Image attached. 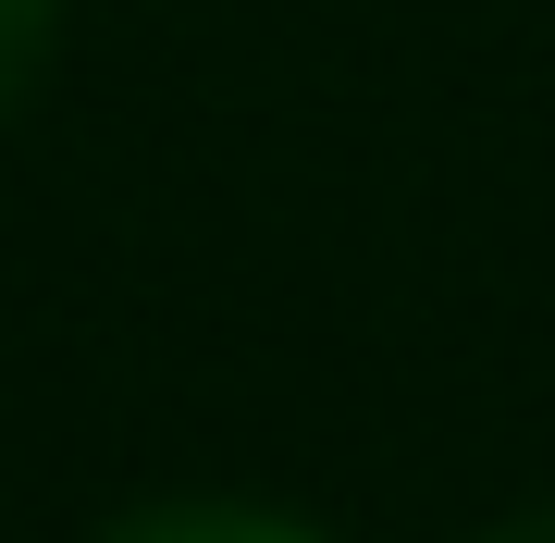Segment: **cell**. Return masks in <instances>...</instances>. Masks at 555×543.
I'll use <instances>...</instances> for the list:
<instances>
[{"instance_id":"2","label":"cell","mask_w":555,"mask_h":543,"mask_svg":"<svg viewBox=\"0 0 555 543\" xmlns=\"http://www.w3.org/2000/svg\"><path fill=\"white\" fill-rule=\"evenodd\" d=\"M62 25H75V0H0V124H13V112L50 87Z\"/></svg>"},{"instance_id":"3","label":"cell","mask_w":555,"mask_h":543,"mask_svg":"<svg viewBox=\"0 0 555 543\" xmlns=\"http://www.w3.org/2000/svg\"><path fill=\"white\" fill-rule=\"evenodd\" d=\"M469 543H555V494H518V506H494Z\"/></svg>"},{"instance_id":"1","label":"cell","mask_w":555,"mask_h":543,"mask_svg":"<svg viewBox=\"0 0 555 543\" xmlns=\"http://www.w3.org/2000/svg\"><path fill=\"white\" fill-rule=\"evenodd\" d=\"M87 543H346V531L309 519V506H284V494L185 482V494H137V506H112Z\"/></svg>"}]
</instances>
